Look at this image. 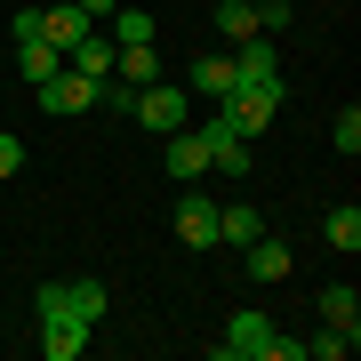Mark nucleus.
<instances>
[{
  "label": "nucleus",
  "mask_w": 361,
  "mask_h": 361,
  "mask_svg": "<svg viewBox=\"0 0 361 361\" xmlns=\"http://www.w3.org/2000/svg\"><path fill=\"white\" fill-rule=\"evenodd\" d=\"M32 8H49V0H32Z\"/></svg>",
  "instance_id": "obj_24"
},
{
  "label": "nucleus",
  "mask_w": 361,
  "mask_h": 361,
  "mask_svg": "<svg viewBox=\"0 0 361 361\" xmlns=\"http://www.w3.org/2000/svg\"><path fill=\"white\" fill-rule=\"evenodd\" d=\"M16 169H25V137H8V129H0V177H16Z\"/></svg>",
  "instance_id": "obj_22"
},
{
  "label": "nucleus",
  "mask_w": 361,
  "mask_h": 361,
  "mask_svg": "<svg viewBox=\"0 0 361 361\" xmlns=\"http://www.w3.org/2000/svg\"><path fill=\"white\" fill-rule=\"evenodd\" d=\"M322 322H337V329H361V297H353L345 281H329V289H322Z\"/></svg>",
  "instance_id": "obj_17"
},
{
  "label": "nucleus",
  "mask_w": 361,
  "mask_h": 361,
  "mask_svg": "<svg viewBox=\"0 0 361 361\" xmlns=\"http://www.w3.org/2000/svg\"><path fill=\"white\" fill-rule=\"evenodd\" d=\"M273 113H281V80H241V89L217 97V121H225L233 137H265Z\"/></svg>",
  "instance_id": "obj_3"
},
{
  "label": "nucleus",
  "mask_w": 361,
  "mask_h": 361,
  "mask_svg": "<svg viewBox=\"0 0 361 361\" xmlns=\"http://www.w3.org/2000/svg\"><path fill=\"white\" fill-rule=\"evenodd\" d=\"M177 241H185V249H217V201L193 193V185L177 193Z\"/></svg>",
  "instance_id": "obj_6"
},
{
  "label": "nucleus",
  "mask_w": 361,
  "mask_h": 361,
  "mask_svg": "<svg viewBox=\"0 0 361 361\" xmlns=\"http://www.w3.org/2000/svg\"><path fill=\"white\" fill-rule=\"evenodd\" d=\"M104 97V80H89V73H56V80H40V113H49V121H73V113H89V104Z\"/></svg>",
  "instance_id": "obj_5"
},
{
  "label": "nucleus",
  "mask_w": 361,
  "mask_h": 361,
  "mask_svg": "<svg viewBox=\"0 0 361 361\" xmlns=\"http://www.w3.org/2000/svg\"><path fill=\"white\" fill-rule=\"evenodd\" d=\"M129 113H137L153 137H177L185 121H193V89H185V80H145V89L129 97Z\"/></svg>",
  "instance_id": "obj_4"
},
{
  "label": "nucleus",
  "mask_w": 361,
  "mask_h": 361,
  "mask_svg": "<svg viewBox=\"0 0 361 361\" xmlns=\"http://www.w3.org/2000/svg\"><path fill=\"white\" fill-rule=\"evenodd\" d=\"M297 353H305V345L281 337L273 313H233L225 337H217V361H297Z\"/></svg>",
  "instance_id": "obj_1"
},
{
  "label": "nucleus",
  "mask_w": 361,
  "mask_h": 361,
  "mask_svg": "<svg viewBox=\"0 0 361 361\" xmlns=\"http://www.w3.org/2000/svg\"><path fill=\"white\" fill-rule=\"evenodd\" d=\"M16 65H25V80H56V73H65V49H56V40H16Z\"/></svg>",
  "instance_id": "obj_13"
},
{
  "label": "nucleus",
  "mask_w": 361,
  "mask_h": 361,
  "mask_svg": "<svg viewBox=\"0 0 361 361\" xmlns=\"http://www.w3.org/2000/svg\"><path fill=\"white\" fill-rule=\"evenodd\" d=\"M113 80H129V89L161 80V56H153V40H137V49H113Z\"/></svg>",
  "instance_id": "obj_14"
},
{
  "label": "nucleus",
  "mask_w": 361,
  "mask_h": 361,
  "mask_svg": "<svg viewBox=\"0 0 361 361\" xmlns=\"http://www.w3.org/2000/svg\"><path fill=\"white\" fill-rule=\"evenodd\" d=\"M217 32L225 40H249V32H257V0H217Z\"/></svg>",
  "instance_id": "obj_18"
},
{
  "label": "nucleus",
  "mask_w": 361,
  "mask_h": 361,
  "mask_svg": "<svg viewBox=\"0 0 361 361\" xmlns=\"http://www.w3.org/2000/svg\"><path fill=\"white\" fill-rule=\"evenodd\" d=\"M322 241L337 249V257H353V249H361V209L345 201V209H329V217H322Z\"/></svg>",
  "instance_id": "obj_15"
},
{
  "label": "nucleus",
  "mask_w": 361,
  "mask_h": 361,
  "mask_svg": "<svg viewBox=\"0 0 361 361\" xmlns=\"http://www.w3.org/2000/svg\"><path fill=\"white\" fill-rule=\"evenodd\" d=\"M233 73H241V80H281V40H273V32L233 40Z\"/></svg>",
  "instance_id": "obj_7"
},
{
  "label": "nucleus",
  "mask_w": 361,
  "mask_h": 361,
  "mask_svg": "<svg viewBox=\"0 0 361 361\" xmlns=\"http://www.w3.org/2000/svg\"><path fill=\"white\" fill-rule=\"evenodd\" d=\"M201 169H209V121H201V129L185 121V129L169 137V177H177V185H193Z\"/></svg>",
  "instance_id": "obj_8"
},
{
  "label": "nucleus",
  "mask_w": 361,
  "mask_h": 361,
  "mask_svg": "<svg viewBox=\"0 0 361 361\" xmlns=\"http://www.w3.org/2000/svg\"><path fill=\"white\" fill-rule=\"evenodd\" d=\"M137 40H153V16L145 8H113V49H137Z\"/></svg>",
  "instance_id": "obj_19"
},
{
  "label": "nucleus",
  "mask_w": 361,
  "mask_h": 361,
  "mask_svg": "<svg viewBox=\"0 0 361 361\" xmlns=\"http://www.w3.org/2000/svg\"><path fill=\"white\" fill-rule=\"evenodd\" d=\"M185 89H193V97H209V104H217L225 89H241V73H233V49H209V56H193Z\"/></svg>",
  "instance_id": "obj_9"
},
{
  "label": "nucleus",
  "mask_w": 361,
  "mask_h": 361,
  "mask_svg": "<svg viewBox=\"0 0 361 361\" xmlns=\"http://www.w3.org/2000/svg\"><path fill=\"white\" fill-rule=\"evenodd\" d=\"M297 345H305V353H313V361H345V353H353V345H361V329H337V322H329V329H322V337H297Z\"/></svg>",
  "instance_id": "obj_16"
},
{
  "label": "nucleus",
  "mask_w": 361,
  "mask_h": 361,
  "mask_svg": "<svg viewBox=\"0 0 361 361\" xmlns=\"http://www.w3.org/2000/svg\"><path fill=\"white\" fill-rule=\"evenodd\" d=\"M65 297H73V313H80V322H104V281H65Z\"/></svg>",
  "instance_id": "obj_20"
},
{
  "label": "nucleus",
  "mask_w": 361,
  "mask_h": 361,
  "mask_svg": "<svg viewBox=\"0 0 361 361\" xmlns=\"http://www.w3.org/2000/svg\"><path fill=\"white\" fill-rule=\"evenodd\" d=\"M73 8H89V16H113V8H121V0H73Z\"/></svg>",
  "instance_id": "obj_23"
},
{
  "label": "nucleus",
  "mask_w": 361,
  "mask_h": 361,
  "mask_svg": "<svg viewBox=\"0 0 361 361\" xmlns=\"http://www.w3.org/2000/svg\"><path fill=\"white\" fill-rule=\"evenodd\" d=\"M241 257H249V281H289V265H297V257H289V241H273V233H257Z\"/></svg>",
  "instance_id": "obj_10"
},
{
  "label": "nucleus",
  "mask_w": 361,
  "mask_h": 361,
  "mask_svg": "<svg viewBox=\"0 0 361 361\" xmlns=\"http://www.w3.org/2000/svg\"><path fill=\"white\" fill-rule=\"evenodd\" d=\"M329 137H337V153H361V113H353V104L337 113V129H329Z\"/></svg>",
  "instance_id": "obj_21"
},
{
  "label": "nucleus",
  "mask_w": 361,
  "mask_h": 361,
  "mask_svg": "<svg viewBox=\"0 0 361 361\" xmlns=\"http://www.w3.org/2000/svg\"><path fill=\"white\" fill-rule=\"evenodd\" d=\"M257 233H265V209H257V201H233V209H217V241H225V249H249Z\"/></svg>",
  "instance_id": "obj_12"
},
{
  "label": "nucleus",
  "mask_w": 361,
  "mask_h": 361,
  "mask_svg": "<svg viewBox=\"0 0 361 361\" xmlns=\"http://www.w3.org/2000/svg\"><path fill=\"white\" fill-rule=\"evenodd\" d=\"M32 305H40V353H49V361H80V345H89V322L73 313L65 281H40V289H32Z\"/></svg>",
  "instance_id": "obj_2"
},
{
  "label": "nucleus",
  "mask_w": 361,
  "mask_h": 361,
  "mask_svg": "<svg viewBox=\"0 0 361 361\" xmlns=\"http://www.w3.org/2000/svg\"><path fill=\"white\" fill-rule=\"evenodd\" d=\"M249 161H257V153H249V137H233L225 121H209V169H225V177H249Z\"/></svg>",
  "instance_id": "obj_11"
}]
</instances>
